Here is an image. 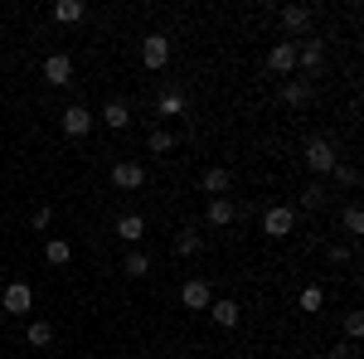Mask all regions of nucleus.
<instances>
[{
	"label": "nucleus",
	"instance_id": "nucleus-22",
	"mask_svg": "<svg viewBox=\"0 0 364 359\" xmlns=\"http://www.w3.org/2000/svg\"><path fill=\"white\" fill-rule=\"evenodd\" d=\"M331 175H336V185H345V190H360V170H355V166L336 161V170H331Z\"/></svg>",
	"mask_w": 364,
	"mask_h": 359
},
{
	"label": "nucleus",
	"instance_id": "nucleus-4",
	"mask_svg": "<svg viewBox=\"0 0 364 359\" xmlns=\"http://www.w3.org/2000/svg\"><path fill=\"white\" fill-rule=\"evenodd\" d=\"M0 306H5L10 316H25L29 306H34V291H29V282H10V286H5V296H0Z\"/></svg>",
	"mask_w": 364,
	"mask_h": 359
},
{
	"label": "nucleus",
	"instance_id": "nucleus-20",
	"mask_svg": "<svg viewBox=\"0 0 364 359\" xmlns=\"http://www.w3.org/2000/svg\"><path fill=\"white\" fill-rule=\"evenodd\" d=\"M282 97H287L291 107H306V102H311V83H301V78H296V83L282 87Z\"/></svg>",
	"mask_w": 364,
	"mask_h": 359
},
{
	"label": "nucleus",
	"instance_id": "nucleus-6",
	"mask_svg": "<svg viewBox=\"0 0 364 359\" xmlns=\"http://www.w3.org/2000/svg\"><path fill=\"white\" fill-rule=\"evenodd\" d=\"M209 301H214V291H209V282H185L180 286V306H190V311H209Z\"/></svg>",
	"mask_w": 364,
	"mask_h": 359
},
{
	"label": "nucleus",
	"instance_id": "nucleus-8",
	"mask_svg": "<svg viewBox=\"0 0 364 359\" xmlns=\"http://www.w3.org/2000/svg\"><path fill=\"white\" fill-rule=\"evenodd\" d=\"M112 185L117 190H141L146 185V170L136 161H122V166H112Z\"/></svg>",
	"mask_w": 364,
	"mask_h": 359
},
{
	"label": "nucleus",
	"instance_id": "nucleus-17",
	"mask_svg": "<svg viewBox=\"0 0 364 359\" xmlns=\"http://www.w3.org/2000/svg\"><path fill=\"white\" fill-rule=\"evenodd\" d=\"M102 122H107L112 132H122V127H132V107H127V102H107V107H102Z\"/></svg>",
	"mask_w": 364,
	"mask_h": 359
},
{
	"label": "nucleus",
	"instance_id": "nucleus-10",
	"mask_svg": "<svg viewBox=\"0 0 364 359\" xmlns=\"http://www.w3.org/2000/svg\"><path fill=\"white\" fill-rule=\"evenodd\" d=\"M204 219L214 223V228H228V223L238 219V204H233L228 194H224V199H209V214H204Z\"/></svg>",
	"mask_w": 364,
	"mask_h": 359
},
{
	"label": "nucleus",
	"instance_id": "nucleus-12",
	"mask_svg": "<svg viewBox=\"0 0 364 359\" xmlns=\"http://www.w3.org/2000/svg\"><path fill=\"white\" fill-rule=\"evenodd\" d=\"M204 190L214 194V199H224V194L233 190V175H228L224 166H209V170H204Z\"/></svg>",
	"mask_w": 364,
	"mask_h": 359
},
{
	"label": "nucleus",
	"instance_id": "nucleus-18",
	"mask_svg": "<svg viewBox=\"0 0 364 359\" xmlns=\"http://www.w3.org/2000/svg\"><path fill=\"white\" fill-rule=\"evenodd\" d=\"M25 340L34 345V350H44V345H54V326H49V321H34V326L25 331Z\"/></svg>",
	"mask_w": 364,
	"mask_h": 359
},
{
	"label": "nucleus",
	"instance_id": "nucleus-30",
	"mask_svg": "<svg viewBox=\"0 0 364 359\" xmlns=\"http://www.w3.org/2000/svg\"><path fill=\"white\" fill-rule=\"evenodd\" d=\"M34 228H49V223H54V209H49V204H39V209H34Z\"/></svg>",
	"mask_w": 364,
	"mask_h": 359
},
{
	"label": "nucleus",
	"instance_id": "nucleus-9",
	"mask_svg": "<svg viewBox=\"0 0 364 359\" xmlns=\"http://www.w3.org/2000/svg\"><path fill=\"white\" fill-rule=\"evenodd\" d=\"M92 132V112L87 107H63V136H87Z\"/></svg>",
	"mask_w": 364,
	"mask_h": 359
},
{
	"label": "nucleus",
	"instance_id": "nucleus-13",
	"mask_svg": "<svg viewBox=\"0 0 364 359\" xmlns=\"http://www.w3.org/2000/svg\"><path fill=\"white\" fill-rule=\"evenodd\" d=\"M296 63H301L306 73H316V68L326 63V44H321V39H306V44L296 49Z\"/></svg>",
	"mask_w": 364,
	"mask_h": 359
},
{
	"label": "nucleus",
	"instance_id": "nucleus-19",
	"mask_svg": "<svg viewBox=\"0 0 364 359\" xmlns=\"http://www.w3.org/2000/svg\"><path fill=\"white\" fill-rule=\"evenodd\" d=\"M44 257H49L54 267H63V262L73 257V243H68V238H49V248H44Z\"/></svg>",
	"mask_w": 364,
	"mask_h": 359
},
{
	"label": "nucleus",
	"instance_id": "nucleus-31",
	"mask_svg": "<svg viewBox=\"0 0 364 359\" xmlns=\"http://www.w3.org/2000/svg\"><path fill=\"white\" fill-rule=\"evenodd\" d=\"M350 350H355V345H340V350H331V359H350Z\"/></svg>",
	"mask_w": 364,
	"mask_h": 359
},
{
	"label": "nucleus",
	"instance_id": "nucleus-7",
	"mask_svg": "<svg viewBox=\"0 0 364 359\" xmlns=\"http://www.w3.org/2000/svg\"><path fill=\"white\" fill-rule=\"evenodd\" d=\"M267 68H272V73H291V68H296V39H282V44H272Z\"/></svg>",
	"mask_w": 364,
	"mask_h": 359
},
{
	"label": "nucleus",
	"instance_id": "nucleus-16",
	"mask_svg": "<svg viewBox=\"0 0 364 359\" xmlns=\"http://www.w3.org/2000/svg\"><path fill=\"white\" fill-rule=\"evenodd\" d=\"M49 15H54L58 25H78V20L87 15V5H83V0H58V5L49 10Z\"/></svg>",
	"mask_w": 364,
	"mask_h": 359
},
{
	"label": "nucleus",
	"instance_id": "nucleus-1",
	"mask_svg": "<svg viewBox=\"0 0 364 359\" xmlns=\"http://www.w3.org/2000/svg\"><path fill=\"white\" fill-rule=\"evenodd\" d=\"M166 63H170V39L166 34H146V39H141V68L156 73V68H166Z\"/></svg>",
	"mask_w": 364,
	"mask_h": 359
},
{
	"label": "nucleus",
	"instance_id": "nucleus-5",
	"mask_svg": "<svg viewBox=\"0 0 364 359\" xmlns=\"http://www.w3.org/2000/svg\"><path fill=\"white\" fill-rule=\"evenodd\" d=\"M44 83L68 87V83H73V58H68V54H49V58H44Z\"/></svg>",
	"mask_w": 364,
	"mask_h": 359
},
{
	"label": "nucleus",
	"instance_id": "nucleus-15",
	"mask_svg": "<svg viewBox=\"0 0 364 359\" xmlns=\"http://www.w3.org/2000/svg\"><path fill=\"white\" fill-rule=\"evenodd\" d=\"M141 233H146V219H141V214H122V219H117V238H122V243H141Z\"/></svg>",
	"mask_w": 364,
	"mask_h": 359
},
{
	"label": "nucleus",
	"instance_id": "nucleus-26",
	"mask_svg": "<svg viewBox=\"0 0 364 359\" xmlns=\"http://www.w3.org/2000/svg\"><path fill=\"white\" fill-rule=\"evenodd\" d=\"M161 112H166V117H180V112H185V97H180V92H166V97H161Z\"/></svg>",
	"mask_w": 364,
	"mask_h": 359
},
{
	"label": "nucleus",
	"instance_id": "nucleus-25",
	"mask_svg": "<svg viewBox=\"0 0 364 359\" xmlns=\"http://www.w3.org/2000/svg\"><path fill=\"white\" fill-rule=\"evenodd\" d=\"M146 272H151L146 252H132V257H127V277H146Z\"/></svg>",
	"mask_w": 364,
	"mask_h": 359
},
{
	"label": "nucleus",
	"instance_id": "nucleus-21",
	"mask_svg": "<svg viewBox=\"0 0 364 359\" xmlns=\"http://www.w3.org/2000/svg\"><path fill=\"white\" fill-rule=\"evenodd\" d=\"M199 248H204L199 233H180V238H175V257H199Z\"/></svg>",
	"mask_w": 364,
	"mask_h": 359
},
{
	"label": "nucleus",
	"instance_id": "nucleus-29",
	"mask_svg": "<svg viewBox=\"0 0 364 359\" xmlns=\"http://www.w3.org/2000/svg\"><path fill=\"white\" fill-rule=\"evenodd\" d=\"M301 199H306V209H321V204H326V190H321V185H306Z\"/></svg>",
	"mask_w": 364,
	"mask_h": 359
},
{
	"label": "nucleus",
	"instance_id": "nucleus-23",
	"mask_svg": "<svg viewBox=\"0 0 364 359\" xmlns=\"http://www.w3.org/2000/svg\"><path fill=\"white\" fill-rule=\"evenodd\" d=\"M340 228H345V233H355V238L364 233V214H360V204H350V209L340 214Z\"/></svg>",
	"mask_w": 364,
	"mask_h": 359
},
{
	"label": "nucleus",
	"instance_id": "nucleus-28",
	"mask_svg": "<svg viewBox=\"0 0 364 359\" xmlns=\"http://www.w3.org/2000/svg\"><path fill=\"white\" fill-rule=\"evenodd\" d=\"M170 146H175V136H170V132H151V151H156V156H166Z\"/></svg>",
	"mask_w": 364,
	"mask_h": 359
},
{
	"label": "nucleus",
	"instance_id": "nucleus-14",
	"mask_svg": "<svg viewBox=\"0 0 364 359\" xmlns=\"http://www.w3.org/2000/svg\"><path fill=\"white\" fill-rule=\"evenodd\" d=\"M282 25L291 29V34H306L311 29V10L306 5H282Z\"/></svg>",
	"mask_w": 364,
	"mask_h": 359
},
{
	"label": "nucleus",
	"instance_id": "nucleus-24",
	"mask_svg": "<svg viewBox=\"0 0 364 359\" xmlns=\"http://www.w3.org/2000/svg\"><path fill=\"white\" fill-rule=\"evenodd\" d=\"M321 306H326V291L321 286H306L301 291V311H321Z\"/></svg>",
	"mask_w": 364,
	"mask_h": 359
},
{
	"label": "nucleus",
	"instance_id": "nucleus-3",
	"mask_svg": "<svg viewBox=\"0 0 364 359\" xmlns=\"http://www.w3.org/2000/svg\"><path fill=\"white\" fill-rule=\"evenodd\" d=\"M291 228H296V209H287V204H277V209L262 214V233H267V238H287Z\"/></svg>",
	"mask_w": 364,
	"mask_h": 359
},
{
	"label": "nucleus",
	"instance_id": "nucleus-11",
	"mask_svg": "<svg viewBox=\"0 0 364 359\" xmlns=\"http://www.w3.org/2000/svg\"><path fill=\"white\" fill-rule=\"evenodd\" d=\"M209 316H214L224 331H233V326H238V316H243V306L228 301V296H219V301H209Z\"/></svg>",
	"mask_w": 364,
	"mask_h": 359
},
{
	"label": "nucleus",
	"instance_id": "nucleus-2",
	"mask_svg": "<svg viewBox=\"0 0 364 359\" xmlns=\"http://www.w3.org/2000/svg\"><path fill=\"white\" fill-rule=\"evenodd\" d=\"M336 146H331V141L326 136H316V141H306V166L316 170V175H331V170H336Z\"/></svg>",
	"mask_w": 364,
	"mask_h": 359
},
{
	"label": "nucleus",
	"instance_id": "nucleus-27",
	"mask_svg": "<svg viewBox=\"0 0 364 359\" xmlns=\"http://www.w3.org/2000/svg\"><path fill=\"white\" fill-rule=\"evenodd\" d=\"M345 335H350V340H360V335H364V316H360V311L345 316Z\"/></svg>",
	"mask_w": 364,
	"mask_h": 359
}]
</instances>
